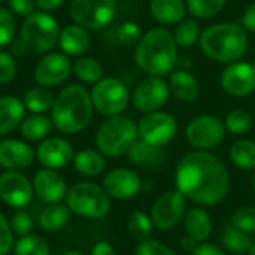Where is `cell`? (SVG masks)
I'll use <instances>...</instances> for the list:
<instances>
[{
    "instance_id": "obj_1",
    "label": "cell",
    "mask_w": 255,
    "mask_h": 255,
    "mask_svg": "<svg viewBox=\"0 0 255 255\" xmlns=\"http://www.w3.org/2000/svg\"><path fill=\"white\" fill-rule=\"evenodd\" d=\"M176 190L202 206H215L230 190V175L224 163L208 151L185 154L175 170Z\"/></svg>"
},
{
    "instance_id": "obj_2",
    "label": "cell",
    "mask_w": 255,
    "mask_h": 255,
    "mask_svg": "<svg viewBox=\"0 0 255 255\" xmlns=\"http://www.w3.org/2000/svg\"><path fill=\"white\" fill-rule=\"evenodd\" d=\"M137 67L149 76H166L176 69L178 45L166 28H152L142 34L134 49Z\"/></svg>"
},
{
    "instance_id": "obj_3",
    "label": "cell",
    "mask_w": 255,
    "mask_h": 255,
    "mask_svg": "<svg viewBox=\"0 0 255 255\" xmlns=\"http://www.w3.org/2000/svg\"><path fill=\"white\" fill-rule=\"evenodd\" d=\"M94 114L91 94L78 84L64 87L54 100L51 120L54 127L64 134H76L85 130Z\"/></svg>"
},
{
    "instance_id": "obj_4",
    "label": "cell",
    "mask_w": 255,
    "mask_h": 255,
    "mask_svg": "<svg viewBox=\"0 0 255 255\" xmlns=\"http://www.w3.org/2000/svg\"><path fill=\"white\" fill-rule=\"evenodd\" d=\"M248 33L241 24L221 22L202 31L199 45L202 52L217 63L239 61L248 49Z\"/></svg>"
},
{
    "instance_id": "obj_5",
    "label": "cell",
    "mask_w": 255,
    "mask_h": 255,
    "mask_svg": "<svg viewBox=\"0 0 255 255\" xmlns=\"http://www.w3.org/2000/svg\"><path fill=\"white\" fill-rule=\"evenodd\" d=\"M139 137L137 126L133 120L121 115L109 117L96 133V146L106 157H121L127 154L130 145Z\"/></svg>"
},
{
    "instance_id": "obj_6",
    "label": "cell",
    "mask_w": 255,
    "mask_h": 255,
    "mask_svg": "<svg viewBox=\"0 0 255 255\" xmlns=\"http://www.w3.org/2000/svg\"><path fill=\"white\" fill-rule=\"evenodd\" d=\"M60 31L57 19L51 13L37 10L25 16L19 28V39L24 42L28 52L43 54L58 43Z\"/></svg>"
},
{
    "instance_id": "obj_7",
    "label": "cell",
    "mask_w": 255,
    "mask_h": 255,
    "mask_svg": "<svg viewBox=\"0 0 255 255\" xmlns=\"http://www.w3.org/2000/svg\"><path fill=\"white\" fill-rule=\"evenodd\" d=\"M64 200L70 212L84 218H103L111 211V197L103 187L87 181L72 185Z\"/></svg>"
},
{
    "instance_id": "obj_8",
    "label": "cell",
    "mask_w": 255,
    "mask_h": 255,
    "mask_svg": "<svg viewBox=\"0 0 255 255\" xmlns=\"http://www.w3.org/2000/svg\"><path fill=\"white\" fill-rule=\"evenodd\" d=\"M94 111L105 117L120 115L130 102L128 87L118 78H102L90 91Z\"/></svg>"
},
{
    "instance_id": "obj_9",
    "label": "cell",
    "mask_w": 255,
    "mask_h": 255,
    "mask_svg": "<svg viewBox=\"0 0 255 255\" xmlns=\"http://www.w3.org/2000/svg\"><path fill=\"white\" fill-rule=\"evenodd\" d=\"M75 24L87 30H100L109 25L117 15L115 0H72L69 7Z\"/></svg>"
},
{
    "instance_id": "obj_10",
    "label": "cell",
    "mask_w": 255,
    "mask_h": 255,
    "mask_svg": "<svg viewBox=\"0 0 255 255\" xmlns=\"http://www.w3.org/2000/svg\"><path fill=\"white\" fill-rule=\"evenodd\" d=\"M226 124L215 115H199L193 118L187 128L185 137L188 143L200 151H208L218 146L226 137Z\"/></svg>"
},
{
    "instance_id": "obj_11",
    "label": "cell",
    "mask_w": 255,
    "mask_h": 255,
    "mask_svg": "<svg viewBox=\"0 0 255 255\" xmlns=\"http://www.w3.org/2000/svg\"><path fill=\"white\" fill-rule=\"evenodd\" d=\"M139 139L143 142L163 148L170 143L178 133V123L173 115L161 111L146 114L137 124Z\"/></svg>"
},
{
    "instance_id": "obj_12",
    "label": "cell",
    "mask_w": 255,
    "mask_h": 255,
    "mask_svg": "<svg viewBox=\"0 0 255 255\" xmlns=\"http://www.w3.org/2000/svg\"><path fill=\"white\" fill-rule=\"evenodd\" d=\"M187 214V202L178 190L167 191L160 196L151 209V220L158 230H170L176 227Z\"/></svg>"
},
{
    "instance_id": "obj_13",
    "label": "cell",
    "mask_w": 255,
    "mask_h": 255,
    "mask_svg": "<svg viewBox=\"0 0 255 255\" xmlns=\"http://www.w3.org/2000/svg\"><path fill=\"white\" fill-rule=\"evenodd\" d=\"M170 97L169 84L160 76H148L133 91L131 102L140 112L149 114L160 111Z\"/></svg>"
},
{
    "instance_id": "obj_14",
    "label": "cell",
    "mask_w": 255,
    "mask_h": 255,
    "mask_svg": "<svg viewBox=\"0 0 255 255\" xmlns=\"http://www.w3.org/2000/svg\"><path fill=\"white\" fill-rule=\"evenodd\" d=\"M33 184L19 172L6 170L0 175V200L13 209H24L33 200Z\"/></svg>"
},
{
    "instance_id": "obj_15",
    "label": "cell",
    "mask_w": 255,
    "mask_h": 255,
    "mask_svg": "<svg viewBox=\"0 0 255 255\" xmlns=\"http://www.w3.org/2000/svg\"><path fill=\"white\" fill-rule=\"evenodd\" d=\"M223 90L233 97H247L255 91V64L248 61L230 63L220 78Z\"/></svg>"
},
{
    "instance_id": "obj_16",
    "label": "cell",
    "mask_w": 255,
    "mask_h": 255,
    "mask_svg": "<svg viewBox=\"0 0 255 255\" xmlns=\"http://www.w3.org/2000/svg\"><path fill=\"white\" fill-rule=\"evenodd\" d=\"M72 63L63 52H49L43 55L34 66V81L45 88H52L70 76Z\"/></svg>"
},
{
    "instance_id": "obj_17",
    "label": "cell",
    "mask_w": 255,
    "mask_h": 255,
    "mask_svg": "<svg viewBox=\"0 0 255 255\" xmlns=\"http://www.w3.org/2000/svg\"><path fill=\"white\" fill-rule=\"evenodd\" d=\"M140 176L127 167L114 169L103 178V190L115 200H130L140 191Z\"/></svg>"
},
{
    "instance_id": "obj_18",
    "label": "cell",
    "mask_w": 255,
    "mask_h": 255,
    "mask_svg": "<svg viewBox=\"0 0 255 255\" xmlns=\"http://www.w3.org/2000/svg\"><path fill=\"white\" fill-rule=\"evenodd\" d=\"M34 194L46 205L61 203L67 196V184L64 178L54 169H40L33 176Z\"/></svg>"
},
{
    "instance_id": "obj_19",
    "label": "cell",
    "mask_w": 255,
    "mask_h": 255,
    "mask_svg": "<svg viewBox=\"0 0 255 255\" xmlns=\"http://www.w3.org/2000/svg\"><path fill=\"white\" fill-rule=\"evenodd\" d=\"M73 146L63 137H46L36 149L37 161L46 169H63L73 161Z\"/></svg>"
},
{
    "instance_id": "obj_20",
    "label": "cell",
    "mask_w": 255,
    "mask_h": 255,
    "mask_svg": "<svg viewBox=\"0 0 255 255\" xmlns=\"http://www.w3.org/2000/svg\"><path fill=\"white\" fill-rule=\"evenodd\" d=\"M33 148L19 139H3L0 142V166L6 170H24L34 161Z\"/></svg>"
},
{
    "instance_id": "obj_21",
    "label": "cell",
    "mask_w": 255,
    "mask_h": 255,
    "mask_svg": "<svg viewBox=\"0 0 255 255\" xmlns=\"http://www.w3.org/2000/svg\"><path fill=\"white\" fill-rule=\"evenodd\" d=\"M167 84L173 97L184 103L194 102L200 94L199 79L187 69H175L170 73Z\"/></svg>"
},
{
    "instance_id": "obj_22",
    "label": "cell",
    "mask_w": 255,
    "mask_h": 255,
    "mask_svg": "<svg viewBox=\"0 0 255 255\" xmlns=\"http://www.w3.org/2000/svg\"><path fill=\"white\" fill-rule=\"evenodd\" d=\"M25 115L22 99L16 96L0 97V136H7L16 130Z\"/></svg>"
},
{
    "instance_id": "obj_23",
    "label": "cell",
    "mask_w": 255,
    "mask_h": 255,
    "mask_svg": "<svg viewBox=\"0 0 255 255\" xmlns=\"http://www.w3.org/2000/svg\"><path fill=\"white\" fill-rule=\"evenodd\" d=\"M90 43H91V39H90L88 30L78 24H69L60 31L58 45L63 54L66 55L79 57L88 51Z\"/></svg>"
},
{
    "instance_id": "obj_24",
    "label": "cell",
    "mask_w": 255,
    "mask_h": 255,
    "mask_svg": "<svg viewBox=\"0 0 255 255\" xmlns=\"http://www.w3.org/2000/svg\"><path fill=\"white\" fill-rule=\"evenodd\" d=\"M184 227L188 238L197 244H203L212 233V220L208 211L202 208H193L187 211L184 217Z\"/></svg>"
},
{
    "instance_id": "obj_25",
    "label": "cell",
    "mask_w": 255,
    "mask_h": 255,
    "mask_svg": "<svg viewBox=\"0 0 255 255\" xmlns=\"http://www.w3.org/2000/svg\"><path fill=\"white\" fill-rule=\"evenodd\" d=\"M149 12L157 22L172 25L181 22L188 10L184 0H151Z\"/></svg>"
},
{
    "instance_id": "obj_26",
    "label": "cell",
    "mask_w": 255,
    "mask_h": 255,
    "mask_svg": "<svg viewBox=\"0 0 255 255\" xmlns=\"http://www.w3.org/2000/svg\"><path fill=\"white\" fill-rule=\"evenodd\" d=\"M72 163L78 173L88 178L99 176L106 169L105 155L99 149H82L78 154H75Z\"/></svg>"
},
{
    "instance_id": "obj_27",
    "label": "cell",
    "mask_w": 255,
    "mask_h": 255,
    "mask_svg": "<svg viewBox=\"0 0 255 255\" xmlns=\"http://www.w3.org/2000/svg\"><path fill=\"white\" fill-rule=\"evenodd\" d=\"M52 127H54V124H52L51 118L45 117L43 114H33L22 120L19 130L25 140L37 142V140L46 139L48 134L51 133Z\"/></svg>"
},
{
    "instance_id": "obj_28",
    "label": "cell",
    "mask_w": 255,
    "mask_h": 255,
    "mask_svg": "<svg viewBox=\"0 0 255 255\" xmlns=\"http://www.w3.org/2000/svg\"><path fill=\"white\" fill-rule=\"evenodd\" d=\"M221 242L229 253L235 255L250 254L251 248L255 244L254 238L250 233H245L232 224L224 227L221 235Z\"/></svg>"
},
{
    "instance_id": "obj_29",
    "label": "cell",
    "mask_w": 255,
    "mask_h": 255,
    "mask_svg": "<svg viewBox=\"0 0 255 255\" xmlns=\"http://www.w3.org/2000/svg\"><path fill=\"white\" fill-rule=\"evenodd\" d=\"M69 220H70V209L67 208V205L54 203V205H48L40 212L39 224L46 232H58L67 226Z\"/></svg>"
},
{
    "instance_id": "obj_30",
    "label": "cell",
    "mask_w": 255,
    "mask_h": 255,
    "mask_svg": "<svg viewBox=\"0 0 255 255\" xmlns=\"http://www.w3.org/2000/svg\"><path fill=\"white\" fill-rule=\"evenodd\" d=\"M128 160L134 164H140V166H154L160 161L161 158V148H157V146H152L146 142H143L142 139H136L127 154Z\"/></svg>"
},
{
    "instance_id": "obj_31",
    "label": "cell",
    "mask_w": 255,
    "mask_h": 255,
    "mask_svg": "<svg viewBox=\"0 0 255 255\" xmlns=\"http://www.w3.org/2000/svg\"><path fill=\"white\" fill-rule=\"evenodd\" d=\"M54 100L55 99H54L52 93L48 88L40 87V85L30 88L22 97L25 109L30 111L31 114H45V112L51 111Z\"/></svg>"
},
{
    "instance_id": "obj_32",
    "label": "cell",
    "mask_w": 255,
    "mask_h": 255,
    "mask_svg": "<svg viewBox=\"0 0 255 255\" xmlns=\"http://www.w3.org/2000/svg\"><path fill=\"white\" fill-rule=\"evenodd\" d=\"M230 158L242 170H255V142L239 139L230 148Z\"/></svg>"
},
{
    "instance_id": "obj_33",
    "label": "cell",
    "mask_w": 255,
    "mask_h": 255,
    "mask_svg": "<svg viewBox=\"0 0 255 255\" xmlns=\"http://www.w3.org/2000/svg\"><path fill=\"white\" fill-rule=\"evenodd\" d=\"M72 70L75 76L85 84L94 85L103 78V66L93 57H79L73 63Z\"/></svg>"
},
{
    "instance_id": "obj_34",
    "label": "cell",
    "mask_w": 255,
    "mask_h": 255,
    "mask_svg": "<svg viewBox=\"0 0 255 255\" xmlns=\"http://www.w3.org/2000/svg\"><path fill=\"white\" fill-rule=\"evenodd\" d=\"M200 36H202L200 25L193 18H188V19L184 18L181 22L176 24L175 31H173V37H175L178 48H191L200 40Z\"/></svg>"
},
{
    "instance_id": "obj_35",
    "label": "cell",
    "mask_w": 255,
    "mask_h": 255,
    "mask_svg": "<svg viewBox=\"0 0 255 255\" xmlns=\"http://www.w3.org/2000/svg\"><path fill=\"white\" fill-rule=\"evenodd\" d=\"M15 255H49V244L37 235L21 236L13 244Z\"/></svg>"
},
{
    "instance_id": "obj_36",
    "label": "cell",
    "mask_w": 255,
    "mask_h": 255,
    "mask_svg": "<svg viewBox=\"0 0 255 255\" xmlns=\"http://www.w3.org/2000/svg\"><path fill=\"white\" fill-rule=\"evenodd\" d=\"M227 0H185L187 10L200 19L217 16L226 6Z\"/></svg>"
},
{
    "instance_id": "obj_37",
    "label": "cell",
    "mask_w": 255,
    "mask_h": 255,
    "mask_svg": "<svg viewBox=\"0 0 255 255\" xmlns=\"http://www.w3.org/2000/svg\"><path fill=\"white\" fill-rule=\"evenodd\" d=\"M127 229H128V233L131 235L133 239L142 242L145 239H149V236L152 233V229H154V224H152L151 217H148L145 212L134 211L128 217Z\"/></svg>"
},
{
    "instance_id": "obj_38",
    "label": "cell",
    "mask_w": 255,
    "mask_h": 255,
    "mask_svg": "<svg viewBox=\"0 0 255 255\" xmlns=\"http://www.w3.org/2000/svg\"><path fill=\"white\" fill-rule=\"evenodd\" d=\"M226 130L232 134H245L250 131L253 126V117L245 109H233L227 114L226 120Z\"/></svg>"
},
{
    "instance_id": "obj_39",
    "label": "cell",
    "mask_w": 255,
    "mask_h": 255,
    "mask_svg": "<svg viewBox=\"0 0 255 255\" xmlns=\"http://www.w3.org/2000/svg\"><path fill=\"white\" fill-rule=\"evenodd\" d=\"M232 226L236 229L254 235L255 233V206H244L233 212Z\"/></svg>"
},
{
    "instance_id": "obj_40",
    "label": "cell",
    "mask_w": 255,
    "mask_h": 255,
    "mask_svg": "<svg viewBox=\"0 0 255 255\" xmlns=\"http://www.w3.org/2000/svg\"><path fill=\"white\" fill-rule=\"evenodd\" d=\"M15 39V18L12 12L0 7V48L9 46Z\"/></svg>"
},
{
    "instance_id": "obj_41",
    "label": "cell",
    "mask_w": 255,
    "mask_h": 255,
    "mask_svg": "<svg viewBox=\"0 0 255 255\" xmlns=\"http://www.w3.org/2000/svg\"><path fill=\"white\" fill-rule=\"evenodd\" d=\"M33 226L34 224H33L31 215L24 209H16V212L10 218V229H12L13 235L19 236V238L30 235L33 230Z\"/></svg>"
},
{
    "instance_id": "obj_42",
    "label": "cell",
    "mask_w": 255,
    "mask_h": 255,
    "mask_svg": "<svg viewBox=\"0 0 255 255\" xmlns=\"http://www.w3.org/2000/svg\"><path fill=\"white\" fill-rule=\"evenodd\" d=\"M142 30L140 27L137 25V22L134 21H126L124 24H121L118 27V31H117V37L118 40L123 43V45H137V42L140 40L142 37Z\"/></svg>"
},
{
    "instance_id": "obj_43",
    "label": "cell",
    "mask_w": 255,
    "mask_h": 255,
    "mask_svg": "<svg viewBox=\"0 0 255 255\" xmlns=\"http://www.w3.org/2000/svg\"><path fill=\"white\" fill-rule=\"evenodd\" d=\"M134 255H178L172 248L167 245L154 241V239H145L139 242V245L134 250Z\"/></svg>"
},
{
    "instance_id": "obj_44",
    "label": "cell",
    "mask_w": 255,
    "mask_h": 255,
    "mask_svg": "<svg viewBox=\"0 0 255 255\" xmlns=\"http://www.w3.org/2000/svg\"><path fill=\"white\" fill-rule=\"evenodd\" d=\"M16 61L7 51H0V84L10 82L16 75Z\"/></svg>"
},
{
    "instance_id": "obj_45",
    "label": "cell",
    "mask_w": 255,
    "mask_h": 255,
    "mask_svg": "<svg viewBox=\"0 0 255 255\" xmlns=\"http://www.w3.org/2000/svg\"><path fill=\"white\" fill-rule=\"evenodd\" d=\"M13 232L10 229V223L0 212V255H7L13 250Z\"/></svg>"
},
{
    "instance_id": "obj_46",
    "label": "cell",
    "mask_w": 255,
    "mask_h": 255,
    "mask_svg": "<svg viewBox=\"0 0 255 255\" xmlns=\"http://www.w3.org/2000/svg\"><path fill=\"white\" fill-rule=\"evenodd\" d=\"M7 4L15 15L25 18L34 12L36 1L34 0H7Z\"/></svg>"
},
{
    "instance_id": "obj_47",
    "label": "cell",
    "mask_w": 255,
    "mask_h": 255,
    "mask_svg": "<svg viewBox=\"0 0 255 255\" xmlns=\"http://www.w3.org/2000/svg\"><path fill=\"white\" fill-rule=\"evenodd\" d=\"M190 255H226V253L214 244H199Z\"/></svg>"
},
{
    "instance_id": "obj_48",
    "label": "cell",
    "mask_w": 255,
    "mask_h": 255,
    "mask_svg": "<svg viewBox=\"0 0 255 255\" xmlns=\"http://www.w3.org/2000/svg\"><path fill=\"white\" fill-rule=\"evenodd\" d=\"M242 24H244V28L248 30V31H255V1L251 3L247 10L244 12V16H242Z\"/></svg>"
},
{
    "instance_id": "obj_49",
    "label": "cell",
    "mask_w": 255,
    "mask_h": 255,
    "mask_svg": "<svg viewBox=\"0 0 255 255\" xmlns=\"http://www.w3.org/2000/svg\"><path fill=\"white\" fill-rule=\"evenodd\" d=\"M91 255H117V253L108 241H100L91 248Z\"/></svg>"
},
{
    "instance_id": "obj_50",
    "label": "cell",
    "mask_w": 255,
    "mask_h": 255,
    "mask_svg": "<svg viewBox=\"0 0 255 255\" xmlns=\"http://www.w3.org/2000/svg\"><path fill=\"white\" fill-rule=\"evenodd\" d=\"M34 1H36V6L43 12L55 10L57 7H60L64 3V0H34Z\"/></svg>"
},
{
    "instance_id": "obj_51",
    "label": "cell",
    "mask_w": 255,
    "mask_h": 255,
    "mask_svg": "<svg viewBox=\"0 0 255 255\" xmlns=\"http://www.w3.org/2000/svg\"><path fill=\"white\" fill-rule=\"evenodd\" d=\"M9 46H10V54H12L13 57H21V55H24V54L28 52L27 46L24 45V42H22L19 37H18V39H13L12 43H10Z\"/></svg>"
},
{
    "instance_id": "obj_52",
    "label": "cell",
    "mask_w": 255,
    "mask_h": 255,
    "mask_svg": "<svg viewBox=\"0 0 255 255\" xmlns=\"http://www.w3.org/2000/svg\"><path fill=\"white\" fill-rule=\"evenodd\" d=\"M197 245H199V244H197L196 241H193L191 238H188V236L179 239V247H181V250L185 251V253H190V254H191V253L196 250Z\"/></svg>"
},
{
    "instance_id": "obj_53",
    "label": "cell",
    "mask_w": 255,
    "mask_h": 255,
    "mask_svg": "<svg viewBox=\"0 0 255 255\" xmlns=\"http://www.w3.org/2000/svg\"><path fill=\"white\" fill-rule=\"evenodd\" d=\"M64 255H82L79 251H69V253H66Z\"/></svg>"
},
{
    "instance_id": "obj_54",
    "label": "cell",
    "mask_w": 255,
    "mask_h": 255,
    "mask_svg": "<svg viewBox=\"0 0 255 255\" xmlns=\"http://www.w3.org/2000/svg\"><path fill=\"white\" fill-rule=\"evenodd\" d=\"M248 255H255V244H254V247L251 248V251H250V254Z\"/></svg>"
},
{
    "instance_id": "obj_55",
    "label": "cell",
    "mask_w": 255,
    "mask_h": 255,
    "mask_svg": "<svg viewBox=\"0 0 255 255\" xmlns=\"http://www.w3.org/2000/svg\"><path fill=\"white\" fill-rule=\"evenodd\" d=\"M253 188H254V194H255V172H254V178H253Z\"/></svg>"
},
{
    "instance_id": "obj_56",
    "label": "cell",
    "mask_w": 255,
    "mask_h": 255,
    "mask_svg": "<svg viewBox=\"0 0 255 255\" xmlns=\"http://www.w3.org/2000/svg\"><path fill=\"white\" fill-rule=\"evenodd\" d=\"M1 1H3V0H0V3H1Z\"/></svg>"
}]
</instances>
